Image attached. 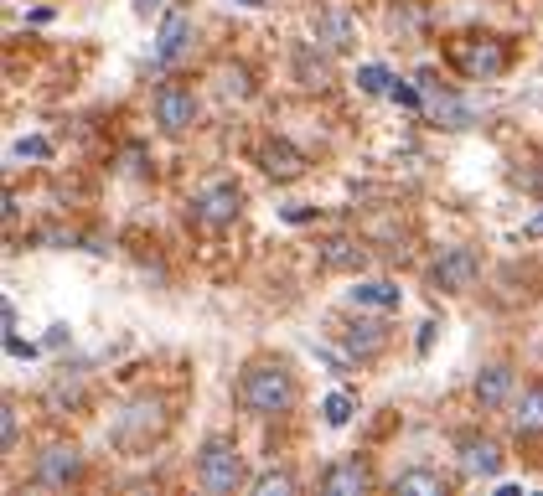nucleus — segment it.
<instances>
[{
  "instance_id": "nucleus-24",
  "label": "nucleus",
  "mask_w": 543,
  "mask_h": 496,
  "mask_svg": "<svg viewBox=\"0 0 543 496\" xmlns=\"http://www.w3.org/2000/svg\"><path fill=\"white\" fill-rule=\"evenodd\" d=\"M357 83L368 88V93H388V88H394V73L378 68V62H368V68H357Z\"/></svg>"
},
{
  "instance_id": "nucleus-29",
  "label": "nucleus",
  "mask_w": 543,
  "mask_h": 496,
  "mask_svg": "<svg viewBox=\"0 0 543 496\" xmlns=\"http://www.w3.org/2000/svg\"><path fill=\"white\" fill-rule=\"evenodd\" d=\"M523 238H543V212H533L528 223H523Z\"/></svg>"
},
{
  "instance_id": "nucleus-5",
  "label": "nucleus",
  "mask_w": 543,
  "mask_h": 496,
  "mask_svg": "<svg viewBox=\"0 0 543 496\" xmlns=\"http://www.w3.org/2000/svg\"><path fill=\"white\" fill-rule=\"evenodd\" d=\"M476 274H481V254L461 243V248H445V254L435 259L430 285H435L440 295H466V290L476 285Z\"/></svg>"
},
{
  "instance_id": "nucleus-20",
  "label": "nucleus",
  "mask_w": 543,
  "mask_h": 496,
  "mask_svg": "<svg viewBox=\"0 0 543 496\" xmlns=\"http://www.w3.org/2000/svg\"><path fill=\"white\" fill-rule=\"evenodd\" d=\"M394 491L399 496H445V476L440 471H419V465H414V471H404L394 481Z\"/></svg>"
},
{
  "instance_id": "nucleus-14",
  "label": "nucleus",
  "mask_w": 543,
  "mask_h": 496,
  "mask_svg": "<svg viewBox=\"0 0 543 496\" xmlns=\"http://www.w3.org/2000/svg\"><path fill=\"white\" fill-rule=\"evenodd\" d=\"M425 83H430V73H425ZM430 88H435V83H430ZM430 114L445 124V130H471V119H476L471 104H461L450 88H435V93H430Z\"/></svg>"
},
{
  "instance_id": "nucleus-25",
  "label": "nucleus",
  "mask_w": 543,
  "mask_h": 496,
  "mask_svg": "<svg viewBox=\"0 0 543 496\" xmlns=\"http://www.w3.org/2000/svg\"><path fill=\"white\" fill-rule=\"evenodd\" d=\"M11 155H21V161H47L52 145H47L42 135H32V140H16V145H11Z\"/></svg>"
},
{
  "instance_id": "nucleus-22",
  "label": "nucleus",
  "mask_w": 543,
  "mask_h": 496,
  "mask_svg": "<svg viewBox=\"0 0 543 496\" xmlns=\"http://www.w3.org/2000/svg\"><path fill=\"white\" fill-rule=\"evenodd\" d=\"M249 491H254V496H290V491H295V476H290V471H264V476H254Z\"/></svg>"
},
{
  "instance_id": "nucleus-17",
  "label": "nucleus",
  "mask_w": 543,
  "mask_h": 496,
  "mask_svg": "<svg viewBox=\"0 0 543 496\" xmlns=\"http://www.w3.org/2000/svg\"><path fill=\"white\" fill-rule=\"evenodd\" d=\"M295 78L300 88H331V62L306 42V47H295Z\"/></svg>"
},
{
  "instance_id": "nucleus-28",
  "label": "nucleus",
  "mask_w": 543,
  "mask_h": 496,
  "mask_svg": "<svg viewBox=\"0 0 543 496\" xmlns=\"http://www.w3.org/2000/svg\"><path fill=\"white\" fill-rule=\"evenodd\" d=\"M388 93H394V99H399L404 109H419V88H409V83H399V78H394V88H388Z\"/></svg>"
},
{
  "instance_id": "nucleus-10",
  "label": "nucleus",
  "mask_w": 543,
  "mask_h": 496,
  "mask_svg": "<svg viewBox=\"0 0 543 496\" xmlns=\"http://www.w3.org/2000/svg\"><path fill=\"white\" fill-rule=\"evenodd\" d=\"M83 476V455L73 445H52L47 455H37V481L42 486H68Z\"/></svg>"
},
{
  "instance_id": "nucleus-16",
  "label": "nucleus",
  "mask_w": 543,
  "mask_h": 496,
  "mask_svg": "<svg viewBox=\"0 0 543 496\" xmlns=\"http://www.w3.org/2000/svg\"><path fill=\"white\" fill-rule=\"evenodd\" d=\"M383 347H388V331H383L378 321H357V326L347 331V357H352V362H373Z\"/></svg>"
},
{
  "instance_id": "nucleus-19",
  "label": "nucleus",
  "mask_w": 543,
  "mask_h": 496,
  "mask_svg": "<svg viewBox=\"0 0 543 496\" xmlns=\"http://www.w3.org/2000/svg\"><path fill=\"white\" fill-rule=\"evenodd\" d=\"M321 264L326 269H362L368 254H362V243H352V238H326L321 243Z\"/></svg>"
},
{
  "instance_id": "nucleus-8",
  "label": "nucleus",
  "mask_w": 543,
  "mask_h": 496,
  "mask_svg": "<svg viewBox=\"0 0 543 496\" xmlns=\"http://www.w3.org/2000/svg\"><path fill=\"white\" fill-rule=\"evenodd\" d=\"M254 161H259V171L269 176V181H295V176H306V150H295L290 140H264L259 150H254Z\"/></svg>"
},
{
  "instance_id": "nucleus-3",
  "label": "nucleus",
  "mask_w": 543,
  "mask_h": 496,
  "mask_svg": "<svg viewBox=\"0 0 543 496\" xmlns=\"http://www.w3.org/2000/svg\"><path fill=\"white\" fill-rule=\"evenodd\" d=\"M238 207H244V192H238V181H213V186H202V192H197V202H192V223L207 228V233L233 228Z\"/></svg>"
},
{
  "instance_id": "nucleus-23",
  "label": "nucleus",
  "mask_w": 543,
  "mask_h": 496,
  "mask_svg": "<svg viewBox=\"0 0 543 496\" xmlns=\"http://www.w3.org/2000/svg\"><path fill=\"white\" fill-rule=\"evenodd\" d=\"M16 440H21V409H16V403L6 398V409H0V450H16Z\"/></svg>"
},
{
  "instance_id": "nucleus-11",
  "label": "nucleus",
  "mask_w": 543,
  "mask_h": 496,
  "mask_svg": "<svg viewBox=\"0 0 543 496\" xmlns=\"http://www.w3.org/2000/svg\"><path fill=\"white\" fill-rule=\"evenodd\" d=\"M476 403H481V409H502V403L512 398V367L507 362H487V367H481L476 372Z\"/></svg>"
},
{
  "instance_id": "nucleus-31",
  "label": "nucleus",
  "mask_w": 543,
  "mask_h": 496,
  "mask_svg": "<svg viewBox=\"0 0 543 496\" xmlns=\"http://www.w3.org/2000/svg\"><path fill=\"white\" fill-rule=\"evenodd\" d=\"M156 6H161V0H135V11H140V16H150Z\"/></svg>"
},
{
  "instance_id": "nucleus-32",
  "label": "nucleus",
  "mask_w": 543,
  "mask_h": 496,
  "mask_svg": "<svg viewBox=\"0 0 543 496\" xmlns=\"http://www.w3.org/2000/svg\"><path fill=\"white\" fill-rule=\"evenodd\" d=\"M244 6H264V0H244Z\"/></svg>"
},
{
  "instance_id": "nucleus-9",
  "label": "nucleus",
  "mask_w": 543,
  "mask_h": 496,
  "mask_svg": "<svg viewBox=\"0 0 543 496\" xmlns=\"http://www.w3.org/2000/svg\"><path fill=\"white\" fill-rule=\"evenodd\" d=\"M187 42H192V16L187 11H166V21H161V31H156V68H171V62L187 52Z\"/></svg>"
},
{
  "instance_id": "nucleus-6",
  "label": "nucleus",
  "mask_w": 543,
  "mask_h": 496,
  "mask_svg": "<svg viewBox=\"0 0 543 496\" xmlns=\"http://www.w3.org/2000/svg\"><path fill=\"white\" fill-rule=\"evenodd\" d=\"M156 124H161V135H187L197 124V93L181 83H161L156 88Z\"/></svg>"
},
{
  "instance_id": "nucleus-26",
  "label": "nucleus",
  "mask_w": 543,
  "mask_h": 496,
  "mask_svg": "<svg viewBox=\"0 0 543 496\" xmlns=\"http://www.w3.org/2000/svg\"><path fill=\"white\" fill-rule=\"evenodd\" d=\"M223 93H228V99H249V73L244 68H228L223 73Z\"/></svg>"
},
{
  "instance_id": "nucleus-12",
  "label": "nucleus",
  "mask_w": 543,
  "mask_h": 496,
  "mask_svg": "<svg viewBox=\"0 0 543 496\" xmlns=\"http://www.w3.org/2000/svg\"><path fill=\"white\" fill-rule=\"evenodd\" d=\"M368 486H373V476H368V465H362L357 455H352V460H337V465L321 476V491H326V496H357V491H368Z\"/></svg>"
},
{
  "instance_id": "nucleus-30",
  "label": "nucleus",
  "mask_w": 543,
  "mask_h": 496,
  "mask_svg": "<svg viewBox=\"0 0 543 496\" xmlns=\"http://www.w3.org/2000/svg\"><path fill=\"white\" fill-rule=\"evenodd\" d=\"M435 331H440L435 321H425V326H419V352H430V341H435Z\"/></svg>"
},
{
  "instance_id": "nucleus-18",
  "label": "nucleus",
  "mask_w": 543,
  "mask_h": 496,
  "mask_svg": "<svg viewBox=\"0 0 543 496\" xmlns=\"http://www.w3.org/2000/svg\"><path fill=\"white\" fill-rule=\"evenodd\" d=\"M399 285H388V279H368V285H357L352 290V305H362V310H399Z\"/></svg>"
},
{
  "instance_id": "nucleus-15",
  "label": "nucleus",
  "mask_w": 543,
  "mask_h": 496,
  "mask_svg": "<svg viewBox=\"0 0 543 496\" xmlns=\"http://www.w3.org/2000/svg\"><path fill=\"white\" fill-rule=\"evenodd\" d=\"M316 42L326 47V52H347L352 42H357V31H352V21L342 16V11H316Z\"/></svg>"
},
{
  "instance_id": "nucleus-21",
  "label": "nucleus",
  "mask_w": 543,
  "mask_h": 496,
  "mask_svg": "<svg viewBox=\"0 0 543 496\" xmlns=\"http://www.w3.org/2000/svg\"><path fill=\"white\" fill-rule=\"evenodd\" d=\"M352 414H357V403H352V393H326V403H321V419H326L331 429H342V424H352Z\"/></svg>"
},
{
  "instance_id": "nucleus-27",
  "label": "nucleus",
  "mask_w": 543,
  "mask_h": 496,
  "mask_svg": "<svg viewBox=\"0 0 543 496\" xmlns=\"http://www.w3.org/2000/svg\"><path fill=\"white\" fill-rule=\"evenodd\" d=\"M6 352H11V357H26V362L37 357V347H32V341H21L16 331H6Z\"/></svg>"
},
{
  "instance_id": "nucleus-4",
  "label": "nucleus",
  "mask_w": 543,
  "mask_h": 496,
  "mask_svg": "<svg viewBox=\"0 0 543 496\" xmlns=\"http://www.w3.org/2000/svg\"><path fill=\"white\" fill-rule=\"evenodd\" d=\"M450 62H456L466 78H497V73H507V42L502 37H466L450 47Z\"/></svg>"
},
{
  "instance_id": "nucleus-13",
  "label": "nucleus",
  "mask_w": 543,
  "mask_h": 496,
  "mask_svg": "<svg viewBox=\"0 0 543 496\" xmlns=\"http://www.w3.org/2000/svg\"><path fill=\"white\" fill-rule=\"evenodd\" d=\"M512 429H518V440H538L543 434V383L523 388L518 409H512Z\"/></svg>"
},
{
  "instance_id": "nucleus-2",
  "label": "nucleus",
  "mask_w": 543,
  "mask_h": 496,
  "mask_svg": "<svg viewBox=\"0 0 543 496\" xmlns=\"http://www.w3.org/2000/svg\"><path fill=\"white\" fill-rule=\"evenodd\" d=\"M197 486L213 491V496H228L244 486V460H238V445L228 434H213V440H202L197 450Z\"/></svg>"
},
{
  "instance_id": "nucleus-1",
  "label": "nucleus",
  "mask_w": 543,
  "mask_h": 496,
  "mask_svg": "<svg viewBox=\"0 0 543 496\" xmlns=\"http://www.w3.org/2000/svg\"><path fill=\"white\" fill-rule=\"evenodd\" d=\"M238 403L254 419H280L295 409V378L285 362H249L244 378H238Z\"/></svg>"
},
{
  "instance_id": "nucleus-7",
  "label": "nucleus",
  "mask_w": 543,
  "mask_h": 496,
  "mask_svg": "<svg viewBox=\"0 0 543 496\" xmlns=\"http://www.w3.org/2000/svg\"><path fill=\"white\" fill-rule=\"evenodd\" d=\"M456 455H461L466 476H481V481L502 476V445L492 440V434H456Z\"/></svg>"
}]
</instances>
